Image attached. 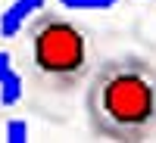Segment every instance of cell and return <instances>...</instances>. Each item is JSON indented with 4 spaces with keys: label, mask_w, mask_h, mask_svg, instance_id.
<instances>
[{
    "label": "cell",
    "mask_w": 156,
    "mask_h": 143,
    "mask_svg": "<svg viewBox=\"0 0 156 143\" xmlns=\"http://www.w3.org/2000/svg\"><path fill=\"white\" fill-rule=\"evenodd\" d=\"M25 66L37 87L72 94L97 69L94 34L56 9H41L25 28Z\"/></svg>",
    "instance_id": "2"
},
{
    "label": "cell",
    "mask_w": 156,
    "mask_h": 143,
    "mask_svg": "<svg viewBox=\"0 0 156 143\" xmlns=\"http://www.w3.org/2000/svg\"><path fill=\"white\" fill-rule=\"evenodd\" d=\"M6 143H31L28 121H25V118H9L6 121Z\"/></svg>",
    "instance_id": "6"
},
{
    "label": "cell",
    "mask_w": 156,
    "mask_h": 143,
    "mask_svg": "<svg viewBox=\"0 0 156 143\" xmlns=\"http://www.w3.org/2000/svg\"><path fill=\"white\" fill-rule=\"evenodd\" d=\"M44 3H47V0H12V3L0 12V37H6V41H9V37L22 34L37 12L47 9Z\"/></svg>",
    "instance_id": "3"
},
{
    "label": "cell",
    "mask_w": 156,
    "mask_h": 143,
    "mask_svg": "<svg viewBox=\"0 0 156 143\" xmlns=\"http://www.w3.org/2000/svg\"><path fill=\"white\" fill-rule=\"evenodd\" d=\"M12 69H16V66H12V53H9V50H0V81H3Z\"/></svg>",
    "instance_id": "7"
},
{
    "label": "cell",
    "mask_w": 156,
    "mask_h": 143,
    "mask_svg": "<svg viewBox=\"0 0 156 143\" xmlns=\"http://www.w3.org/2000/svg\"><path fill=\"white\" fill-rule=\"evenodd\" d=\"M66 9H81V12H100V9H112L119 0H59Z\"/></svg>",
    "instance_id": "5"
},
{
    "label": "cell",
    "mask_w": 156,
    "mask_h": 143,
    "mask_svg": "<svg viewBox=\"0 0 156 143\" xmlns=\"http://www.w3.org/2000/svg\"><path fill=\"white\" fill-rule=\"evenodd\" d=\"M84 118L97 140L150 143L156 137V56L125 50L100 59L84 84Z\"/></svg>",
    "instance_id": "1"
},
{
    "label": "cell",
    "mask_w": 156,
    "mask_h": 143,
    "mask_svg": "<svg viewBox=\"0 0 156 143\" xmlns=\"http://www.w3.org/2000/svg\"><path fill=\"white\" fill-rule=\"evenodd\" d=\"M25 94V75L19 69H12L3 81H0V106H16Z\"/></svg>",
    "instance_id": "4"
}]
</instances>
